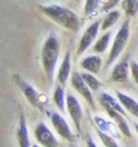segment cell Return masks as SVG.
<instances>
[{
  "label": "cell",
  "mask_w": 138,
  "mask_h": 147,
  "mask_svg": "<svg viewBox=\"0 0 138 147\" xmlns=\"http://www.w3.org/2000/svg\"><path fill=\"white\" fill-rule=\"evenodd\" d=\"M121 17V12L119 10H110V11L105 15L104 18L102 20V24H100V29L102 30H107L109 28H111L113 26L118 22Z\"/></svg>",
  "instance_id": "17"
},
{
  "label": "cell",
  "mask_w": 138,
  "mask_h": 147,
  "mask_svg": "<svg viewBox=\"0 0 138 147\" xmlns=\"http://www.w3.org/2000/svg\"><path fill=\"white\" fill-rule=\"evenodd\" d=\"M118 3V0H109V4H105V6L103 7V10H107V9H111L114 5Z\"/></svg>",
  "instance_id": "26"
},
{
  "label": "cell",
  "mask_w": 138,
  "mask_h": 147,
  "mask_svg": "<svg viewBox=\"0 0 138 147\" xmlns=\"http://www.w3.org/2000/svg\"><path fill=\"white\" fill-rule=\"evenodd\" d=\"M72 85L73 88L75 89V90L80 94V95L86 100V101L91 105L92 107H94V101H93V96H92V90L88 88V85L86 84V82L84 80V78L80 74V73H73V76H72Z\"/></svg>",
  "instance_id": "7"
},
{
  "label": "cell",
  "mask_w": 138,
  "mask_h": 147,
  "mask_svg": "<svg viewBox=\"0 0 138 147\" xmlns=\"http://www.w3.org/2000/svg\"><path fill=\"white\" fill-rule=\"evenodd\" d=\"M121 6L127 16H136L138 12V0H123Z\"/></svg>",
  "instance_id": "20"
},
{
  "label": "cell",
  "mask_w": 138,
  "mask_h": 147,
  "mask_svg": "<svg viewBox=\"0 0 138 147\" xmlns=\"http://www.w3.org/2000/svg\"><path fill=\"white\" fill-rule=\"evenodd\" d=\"M54 102L55 105L61 109V111H64V107L67 106V97L64 96V91L61 86H57L55 89L54 92Z\"/></svg>",
  "instance_id": "19"
},
{
  "label": "cell",
  "mask_w": 138,
  "mask_h": 147,
  "mask_svg": "<svg viewBox=\"0 0 138 147\" xmlns=\"http://www.w3.org/2000/svg\"><path fill=\"white\" fill-rule=\"evenodd\" d=\"M72 71V61H70V52H67L64 55V59L62 61V65L60 66V69L57 73V79L61 84H66Z\"/></svg>",
  "instance_id": "12"
},
{
  "label": "cell",
  "mask_w": 138,
  "mask_h": 147,
  "mask_svg": "<svg viewBox=\"0 0 138 147\" xmlns=\"http://www.w3.org/2000/svg\"><path fill=\"white\" fill-rule=\"evenodd\" d=\"M135 129H136L137 134H138V123H135Z\"/></svg>",
  "instance_id": "28"
},
{
  "label": "cell",
  "mask_w": 138,
  "mask_h": 147,
  "mask_svg": "<svg viewBox=\"0 0 138 147\" xmlns=\"http://www.w3.org/2000/svg\"><path fill=\"white\" fill-rule=\"evenodd\" d=\"M80 66L88 73L97 74V73H99L100 68H102V59L97 55H91V56L84 57L80 62Z\"/></svg>",
  "instance_id": "11"
},
{
  "label": "cell",
  "mask_w": 138,
  "mask_h": 147,
  "mask_svg": "<svg viewBox=\"0 0 138 147\" xmlns=\"http://www.w3.org/2000/svg\"><path fill=\"white\" fill-rule=\"evenodd\" d=\"M70 147H79V146H75V145H70Z\"/></svg>",
  "instance_id": "29"
},
{
  "label": "cell",
  "mask_w": 138,
  "mask_h": 147,
  "mask_svg": "<svg viewBox=\"0 0 138 147\" xmlns=\"http://www.w3.org/2000/svg\"><path fill=\"white\" fill-rule=\"evenodd\" d=\"M130 71L132 73V77H133V80L136 82V84L138 85V63H136V62H131Z\"/></svg>",
  "instance_id": "25"
},
{
  "label": "cell",
  "mask_w": 138,
  "mask_h": 147,
  "mask_svg": "<svg viewBox=\"0 0 138 147\" xmlns=\"http://www.w3.org/2000/svg\"><path fill=\"white\" fill-rule=\"evenodd\" d=\"M100 24H102V21H96L92 24H90L87 29L84 32V34L81 35L80 40H79V45H78V55H81L82 52L86 51L91 44L94 41L96 36L99 32Z\"/></svg>",
  "instance_id": "4"
},
{
  "label": "cell",
  "mask_w": 138,
  "mask_h": 147,
  "mask_svg": "<svg viewBox=\"0 0 138 147\" xmlns=\"http://www.w3.org/2000/svg\"><path fill=\"white\" fill-rule=\"evenodd\" d=\"M15 82L16 84L19 86V89L22 90V92L24 94L25 98L33 105V106L38 107V108H41V100H40V94L35 90V89L28 84L25 80H23L21 77L18 76H15Z\"/></svg>",
  "instance_id": "8"
},
{
  "label": "cell",
  "mask_w": 138,
  "mask_h": 147,
  "mask_svg": "<svg viewBox=\"0 0 138 147\" xmlns=\"http://www.w3.org/2000/svg\"><path fill=\"white\" fill-rule=\"evenodd\" d=\"M97 134H98V136H99L100 141H102V144L104 145V147H120L118 144H116V141H115L113 138H111L109 134L105 133V131L98 129V130H97Z\"/></svg>",
  "instance_id": "22"
},
{
  "label": "cell",
  "mask_w": 138,
  "mask_h": 147,
  "mask_svg": "<svg viewBox=\"0 0 138 147\" xmlns=\"http://www.w3.org/2000/svg\"><path fill=\"white\" fill-rule=\"evenodd\" d=\"M104 108H105V111L108 112V114L110 115V117L115 120V123H116V125H118V128H119V130L121 131V133H123L125 136H127V138H132L131 129H130L129 124H127V122H126L125 115L119 113L118 111H115V109H113V108H110V107H104Z\"/></svg>",
  "instance_id": "10"
},
{
  "label": "cell",
  "mask_w": 138,
  "mask_h": 147,
  "mask_svg": "<svg viewBox=\"0 0 138 147\" xmlns=\"http://www.w3.org/2000/svg\"><path fill=\"white\" fill-rule=\"evenodd\" d=\"M93 119H94V123L97 124L98 129L105 131V133H109V131H111V130L109 129V123L107 122V120H104L103 118H100V117H97V115H96V117H94Z\"/></svg>",
  "instance_id": "24"
},
{
  "label": "cell",
  "mask_w": 138,
  "mask_h": 147,
  "mask_svg": "<svg viewBox=\"0 0 138 147\" xmlns=\"http://www.w3.org/2000/svg\"><path fill=\"white\" fill-rule=\"evenodd\" d=\"M129 71H130V66L126 61L120 62L115 67L113 72L110 74V80L111 82H124L127 79V76H129Z\"/></svg>",
  "instance_id": "14"
},
{
  "label": "cell",
  "mask_w": 138,
  "mask_h": 147,
  "mask_svg": "<svg viewBox=\"0 0 138 147\" xmlns=\"http://www.w3.org/2000/svg\"><path fill=\"white\" fill-rule=\"evenodd\" d=\"M39 9L45 16H47L50 20H52L55 23L61 26L64 29L75 32L81 26V18L73 10L62 6V5H40Z\"/></svg>",
  "instance_id": "1"
},
{
  "label": "cell",
  "mask_w": 138,
  "mask_h": 147,
  "mask_svg": "<svg viewBox=\"0 0 138 147\" xmlns=\"http://www.w3.org/2000/svg\"><path fill=\"white\" fill-rule=\"evenodd\" d=\"M67 109L69 115H70V119L73 120L74 125H75V128L79 130L81 125V119H82V109L76 97L72 95V94L67 95Z\"/></svg>",
  "instance_id": "9"
},
{
  "label": "cell",
  "mask_w": 138,
  "mask_h": 147,
  "mask_svg": "<svg viewBox=\"0 0 138 147\" xmlns=\"http://www.w3.org/2000/svg\"><path fill=\"white\" fill-rule=\"evenodd\" d=\"M110 36H111V33L110 32H107L105 34H103L100 38L94 43L93 45V51L94 52H98V54H102L107 50V46L109 45V41H110Z\"/></svg>",
  "instance_id": "18"
},
{
  "label": "cell",
  "mask_w": 138,
  "mask_h": 147,
  "mask_svg": "<svg viewBox=\"0 0 138 147\" xmlns=\"http://www.w3.org/2000/svg\"><path fill=\"white\" fill-rule=\"evenodd\" d=\"M60 57V40L55 33H51L44 41L41 49V62L46 72V76L52 80L55 73V68Z\"/></svg>",
  "instance_id": "2"
},
{
  "label": "cell",
  "mask_w": 138,
  "mask_h": 147,
  "mask_svg": "<svg viewBox=\"0 0 138 147\" xmlns=\"http://www.w3.org/2000/svg\"><path fill=\"white\" fill-rule=\"evenodd\" d=\"M81 76L84 78V80L86 82V84L88 85V88L91 89V90H98L99 86H100V82L97 79L96 77H94L92 73H81Z\"/></svg>",
  "instance_id": "21"
},
{
  "label": "cell",
  "mask_w": 138,
  "mask_h": 147,
  "mask_svg": "<svg viewBox=\"0 0 138 147\" xmlns=\"http://www.w3.org/2000/svg\"><path fill=\"white\" fill-rule=\"evenodd\" d=\"M86 145H87V147H98L96 144H94V141H93L91 138H88V139H87Z\"/></svg>",
  "instance_id": "27"
},
{
  "label": "cell",
  "mask_w": 138,
  "mask_h": 147,
  "mask_svg": "<svg viewBox=\"0 0 138 147\" xmlns=\"http://www.w3.org/2000/svg\"><path fill=\"white\" fill-rule=\"evenodd\" d=\"M31 147H39L38 145H34V146H31Z\"/></svg>",
  "instance_id": "30"
},
{
  "label": "cell",
  "mask_w": 138,
  "mask_h": 147,
  "mask_svg": "<svg viewBox=\"0 0 138 147\" xmlns=\"http://www.w3.org/2000/svg\"><path fill=\"white\" fill-rule=\"evenodd\" d=\"M130 38V21L126 20L125 22L121 24V27L119 28L118 33H116L114 41H113V45H111V49L109 52V56H108V62H107V66L113 65L114 62L118 60V57L121 55V52L125 49V46L129 41Z\"/></svg>",
  "instance_id": "3"
},
{
  "label": "cell",
  "mask_w": 138,
  "mask_h": 147,
  "mask_svg": "<svg viewBox=\"0 0 138 147\" xmlns=\"http://www.w3.org/2000/svg\"><path fill=\"white\" fill-rule=\"evenodd\" d=\"M17 141L19 144V147H30L27 123H25V119H24L23 115L21 117L19 125H18V129H17Z\"/></svg>",
  "instance_id": "15"
},
{
  "label": "cell",
  "mask_w": 138,
  "mask_h": 147,
  "mask_svg": "<svg viewBox=\"0 0 138 147\" xmlns=\"http://www.w3.org/2000/svg\"><path fill=\"white\" fill-rule=\"evenodd\" d=\"M50 117H51V123L54 125L55 130L57 131V134L64 140L69 141V142H73V141L75 140V135H74L72 129L69 128L66 119L63 118L61 114H58L56 112L50 113Z\"/></svg>",
  "instance_id": "5"
},
{
  "label": "cell",
  "mask_w": 138,
  "mask_h": 147,
  "mask_svg": "<svg viewBox=\"0 0 138 147\" xmlns=\"http://www.w3.org/2000/svg\"><path fill=\"white\" fill-rule=\"evenodd\" d=\"M36 141L44 147H58V141L44 123H39L34 131Z\"/></svg>",
  "instance_id": "6"
},
{
  "label": "cell",
  "mask_w": 138,
  "mask_h": 147,
  "mask_svg": "<svg viewBox=\"0 0 138 147\" xmlns=\"http://www.w3.org/2000/svg\"><path fill=\"white\" fill-rule=\"evenodd\" d=\"M100 0H86L85 1V6H84V12L87 16H92V15L96 13V11L98 10Z\"/></svg>",
  "instance_id": "23"
},
{
  "label": "cell",
  "mask_w": 138,
  "mask_h": 147,
  "mask_svg": "<svg viewBox=\"0 0 138 147\" xmlns=\"http://www.w3.org/2000/svg\"><path fill=\"white\" fill-rule=\"evenodd\" d=\"M99 102L103 107H110V108H113V109H115V111H118L119 113L125 115V108L123 107V105H121L120 102H116V100H114L109 94H107V92L100 94Z\"/></svg>",
  "instance_id": "16"
},
{
  "label": "cell",
  "mask_w": 138,
  "mask_h": 147,
  "mask_svg": "<svg viewBox=\"0 0 138 147\" xmlns=\"http://www.w3.org/2000/svg\"><path fill=\"white\" fill-rule=\"evenodd\" d=\"M118 100L127 112H130L132 115H135L136 118H138V102L136 100H133L129 95L123 94V92H118Z\"/></svg>",
  "instance_id": "13"
}]
</instances>
